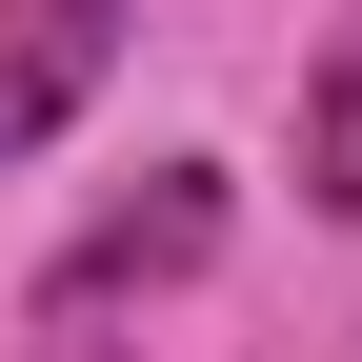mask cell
Returning <instances> with one entry per match:
<instances>
[{"label":"cell","mask_w":362,"mask_h":362,"mask_svg":"<svg viewBox=\"0 0 362 362\" xmlns=\"http://www.w3.org/2000/svg\"><path fill=\"white\" fill-rule=\"evenodd\" d=\"M221 262V161H161L141 202H101L61 262H40V322H81V302H141V282H202Z\"/></svg>","instance_id":"cell-1"},{"label":"cell","mask_w":362,"mask_h":362,"mask_svg":"<svg viewBox=\"0 0 362 362\" xmlns=\"http://www.w3.org/2000/svg\"><path fill=\"white\" fill-rule=\"evenodd\" d=\"M302 202H322V221H362V21H342V61L302 81Z\"/></svg>","instance_id":"cell-3"},{"label":"cell","mask_w":362,"mask_h":362,"mask_svg":"<svg viewBox=\"0 0 362 362\" xmlns=\"http://www.w3.org/2000/svg\"><path fill=\"white\" fill-rule=\"evenodd\" d=\"M81 362H101V342H81Z\"/></svg>","instance_id":"cell-4"},{"label":"cell","mask_w":362,"mask_h":362,"mask_svg":"<svg viewBox=\"0 0 362 362\" xmlns=\"http://www.w3.org/2000/svg\"><path fill=\"white\" fill-rule=\"evenodd\" d=\"M121 21H141V0H0V161H40L81 101H101Z\"/></svg>","instance_id":"cell-2"}]
</instances>
